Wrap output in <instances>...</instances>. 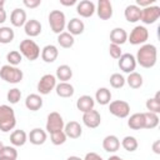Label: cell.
I'll use <instances>...</instances> for the list:
<instances>
[{"mask_svg": "<svg viewBox=\"0 0 160 160\" xmlns=\"http://www.w3.org/2000/svg\"><path fill=\"white\" fill-rule=\"evenodd\" d=\"M109 111L116 118L125 119L130 114V105L124 100H114L109 104Z\"/></svg>", "mask_w": 160, "mask_h": 160, "instance_id": "obj_7", "label": "cell"}, {"mask_svg": "<svg viewBox=\"0 0 160 160\" xmlns=\"http://www.w3.org/2000/svg\"><path fill=\"white\" fill-rule=\"evenodd\" d=\"M0 160H12L10 158H4V156H0Z\"/></svg>", "mask_w": 160, "mask_h": 160, "instance_id": "obj_52", "label": "cell"}, {"mask_svg": "<svg viewBox=\"0 0 160 160\" xmlns=\"http://www.w3.org/2000/svg\"><path fill=\"white\" fill-rule=\"evenodd\" d=\"M0 78L10 84H18L22 80L24 74L18 66H11V65H2L0 68Z\"/></svg>", "mask_w": 160, "mask_h": 160, "instance_id": "obj_3", "label": "cell"}, {"mask_svg": "<svg viewBox=\"0 0 160 160\" xmlns=\"http://www.w3.org/2000/svg\"><path fill=\"white\" fill-rule=\"evenodd\" d=\"M110 41L115 45H122L128 41V32L122 28H114L110 31Z\"/></svg>", "mask_w": 160, "mask_h": 160, "instance_id": "obj_18", "label": "cell"}, {"mask_svg": "<svg viewBox=\"0 0 160 160\" xmlns=\"http://www.w3.org/2000/svg\"><path fill=\"white\" fill-rule=\"evenodd\" d=\"M49 25L50 29L52 30V32L55 34H61L66 26V19H65V14L60 10H52L49 14Z\"/></svg>", "mask_w": 160, "mask_h": 160, "instance_id": "obj_5", "label": "cell"}, {"mask_svg": "<svg viewBox=\"0 0 160 160\" xmlns=\"http://www.w3.org/2000/svg\"><path fill=\"white\" fill-rule=\"evenodd\" d=\"M15 32L10 26H1L0 28V44H9L14 40Z\"/></svg>", "mask_w": 160, "mask_h": 160, "instance_id": "obj_34", "label": "cell"}, {"mask_svg": "<svg viewBox=\"0 0 160 160\" xmlns=\"http://www.w3.org/2000/svg\"><path fill=\"white\" fill-rule=\"evenodd\" d=\"M24 31L30 38H35V36L40 35V32H41V24H40V21L36 20V19L28 20L25 22V25H24Z\"/></svg>", "mask_w": 160, "mask_h": 160, "instance_id": "obj_17", "label": "cell"}, {"mask_svg": "<svg viewBox=\"0 0 160 160\" xmlns=\"http://www.w3.org/2000/svg\"><path fill=\"white\" fill-rule=\"evenodd\" d=\"M50 138H51V142L54 145H62L66 141V139H68L66 135H65V132H64V130L50 134Z\"/></svg>", "mask_w": 160, "mask_h": 160, "instance_id": "obj_41", "label": "cell"}, {"mask_svg": "<svg viewBox=\"0 0 160 160\" xmlns=\"http://www.w3.org/2000/svg\"><path fill=\"white\" fill-rule=\"evenodd\" d=\"M125 82H126L131 89H139V88L142 86L144 80H142L141 74H139V72H136V71H132V72H130V74L128 75V78L125 79Z\"/></svg>", "mask_w": 160, "mask_h": 160, "instance_id": "obj_31", "label": "cell"}, {"mask_svg": "<svg viewBox=\"0 0 160 160\" xmlns=\"http://www.w3.org/2000/svg\"><path fill=\"white\" fill-rule=\"evenodd\" d=\"M145 106H146V109H148L149 112L159 114L160 112V92L158 91L154 98L148 99L146 102H145Z\"/></svg>", "mask_w": 160, "mask_h": 160, "instance_id": "obj_33", "label": "cell"}, {"mask_svg": "<svg viewBox=\"0 0 160 160\" xmlns=\"http://www.w3.org/2000/svg\"><path fill=\"white\" fill-rule=\"evenodd\" d=\"M144 114V121H145V128L144 129H154L159 125V115L154 112H142Z\"/></svg>", "mask_w": 160, "mask_h": 160, "instance_id": "obj_35", "label": "cell"}, {"mask_svg": "<svg viewBox=\"0 0 160 160\" xmlns=\"http://www.w3.org/2000/svg\"><path fill=\"white\" fill-rule=\"evenodd\" d=\"M26 141H28V134L21 129L14 130L10 135V142L14 146H22L25 145Z\"/></svg>", "mask_w": 160, "mask_h": 160, "instance_id": "obj_28", "label": "cell"}, {"mask_svg": "<svg viewBox=\"0 0 160 160\" xmlns=\"http://www.w3.org/2000/svg\"><path fill=\"white\" fill-rule=\"evenodd\" d=\"M121 146H122V148H124L126 151H129V152H132V151H135V150L138 149L139 144H138V140H136V138L128 135V136H125V138L121 140Z\"/></svg>", "mask_w": 160, "mask_h": 160, "instance_id": "obj_36", "label": "cell"}, {"mask_svg": "<svg viewBox=\"0 0 160 160\" xmlns=\"http://www.w3.org/2000/svg\"><path fill=\"white\" fill-rule=\"evenodd\" d=\"M4 5H5V1L4 0H0V10L4 9Z\"/></svg>", "mask_w": 160, "mask_h": 160, "instance_id": "obj_51", "label": "cell"}, {"mask_svg": "<svg viewBox=\"0 0 160 160\" xmlns=\"http://www.w3.org/2000/svg\"><path fill=\"white\" fill-rule=\"evenodd\" d=\"M102 148L108 152H115L120 148V140L115 135H108L102 140Z\"/></svg>", "mask_w": 160, "mask_h": 160, "instance_id": "obj_23", "label": "cell"}, {"mask_svg": "<svg viewBox=\"0 0 160 160\" xmlns=\"http://www.w3.org/2000/svg\"><path fill=\"white\" fill-rule=\"evenodd\" d=\"M128 126L132 130H141L145 128L144 121V114L142 112H135L132 114L128 120Z\"/></svg>", "mask_w": 160, "mask_h": 160, "instance_id": "obj_26", "label": "cell"}, {"mask_svg": "<svg viewBox=\"0 0 160 160\" xmlns=\"http://www.w3.org/2000/svg\"><path fill=\"white\" fill-rule=\"evenodd\" d=\"M95 11L101 20H109L112 16V5L109 0H99Z\"/></svg>", "mask_w": 160, "mask_h": 160, "instance_id": "obj_14", "label": "cell"}, {"mask_svg": "<svg viewBox=\"0 0 160 160\" xmlns=\"http://www.w3.org/2000/svg\"><path fill=\"white\" fill-rule=\"evenodd\" d=\"M25 106L31 111H38L42 106V98L38 94H30L25 99Z\"/></svg>", "mask_w": 160, "mask_h": 160, "instance_id": "obj_25", "label": "cell"}, {"mask_svg": "<svg viewBox=\"0 0 160 160\" xmlns=\"http://www.w3.org/2000/svg\"><path fill=\"white\" fill-rule=\"evenodd\" d=\"M124 16H125L126 21H129V22H136V21L140 20V16H141V9H140L139 6H136L135 4L128 5V6L125 8Z\"/></svg>", "mask_w": 160, "mask_h": 160, "instance_id": "obj_22", "label": "cell"}, {"mask_svg": "<svg viewBox=\"0 0 160 160\" xmlns=\"http://www.w3.org/2000/svg\"><path fill=\"white\" fill-rule=\"evenodd\" d=\"M6 60H8L9 65H11V66H18V65L21 62V60H22V55H21L20 51H18V50H11V51H9V52L6 54Z\"/></svg>", "mask_w": 160, "mask_h": 160, "instance_id": "obj_37", "label": "cell"}, {"mask_svg": "<svg viewBox=\"0 0 160 160\" xmlns=\"http://www.w3.org/2000/svg\"><path fill=\"white\" fill-rule=\"evenodd\" d=\"M60 4L64 6H71V5L76 4V0H60Z\"/></svg>", "mask_w": 160, "mask_h": 160, "instance_id": "obj_47", "label": "cell"}, {"mask_svg": "<svg viewBox=\"0 0 160 160\" xmlns=\"http://www.w3.org/2000/svg\"><path fill=\"white\" fill-rule=\"evenodd\" d=\"M159 18H160V6H158V5H151V6H148V8L141 9L140 20H141L144 24H146V25L154 24Z\"/></svg>", "mask_w": 160, "mask_h": 160, "instance_id": "obj_10", "label": "cell"}, {"mask_svg": "<svg viewBox=\"0 0 160 160\" xmlns=\"http://www.w3.org/2000/svg\"><path fill=\"white\" fill-rule=\"evenodd\" d=\"M0 156H4V158H10L12 160H16L18 158V151L14 146H2L1 150H0Z\"/></svg>", "mask_w": 160, "mask_h": 160, "instance_id": "obj_40", "label": "cell"}, {"mask_svg": "<svg viewBox=\"0 0 160 160\" xmlns=\"http://www.w3.org/2000/svg\"><path fill=\"white\" fill-rule=\"evenodd\" d=\"M84 160H104V159H102L99 154H96V152H94V151H90V152H88V154L85 155Z\"/></svg>", "mask_w": 160, "mask_h": 160, "instance_id": "obj_45", "label": "cell"}, {"mask_svg": "<svg viewBox=\"0 0 160 160\" xmlns=\"http://www.w3.org/2000/svg\"><path fill=\"white\" fill-rule=\"evenodd\" d=\"M6 99H8V101H9L10 104H16V102H19V100L21 99V91H20V89H18V88L10 89V90L8 91V94H6Z\"/></svg>", "mask_w": 160, "mask_h": 160, "instance_id": "obj_39", "label": "cell"}, {"mask_svg": "<svg viewBox=\"0 0 160 160\" xmlns=\"http://www.w3.org/2000/svg\"><path fill=\"white\" fill-rule=\"evenodd\" d=\"M16 125V118L14 109L9 105H0V130L8 132Z\"/></svg>", "mask_w": 160, "mask_h": 160, "instance_id": "obj_2", "label": "cell"}, {"mask_svg": "<svg viewBox=\"0 0 160 160\" xmlns=\"http://www.w3.org/2000/svg\"><path fill=\"white\" fill-rule=\"evenodd\" d=\"M108 160H124V159H121V158L118 156V155H112V156H110Z\"/></svg>", "mask_w": 160, "mask_h": 160, "instance_id": "obj_49", "label": "cell"}, {"mask_svg": "<svg viewBox=\"0 0 160 160\" xmlns=\"http://www.w3.org/2000/svg\"><path fill=\"white\" fill-rule=\"evenodd\" d=\"M119 68L121 71L126 72V74H130L135 70L136 68V60H135V56L130 52H125L122 54L120 58H119V62H118Z\"/></svg>", "mask_w": 160, "mask_h": 160, "instance_id": "obj_11", "label": "cell"}, {"mask_svg": "<svg viewBox=\"0 0 160 160\" xmlns=\"http://www.w3.org/2000/svg\"><path fill=\"white\" fill-rule=\"evenodd\" d=\"M22 4H24L26 8H29V9H35V8L40 6L41 0H24Z\"/></svg>", "mask_w": 160, "mask_h": 160, "instance_id": "obj_43", "label": "cell"}, {"mask_svg": "<svg viewBox=\"0 0 160 160\" xmlns=\"http://www.w3.org/2000/svg\"><path fill=\"white\" fill-rule=\"evenodd\" d=\"M110 85L114 88V89H120L125 85V78L119 74V72H114L111 76H110Z\"/></svg>", "mask_w": 160, "mask_h": 160, "instance_id": "obj_38", "label": "cell"}, {"mask_svg": "<svg viewBox=\"0 0 160 160\" xmlns=\"http://www.w3.org/2000/svg\"><path fill=\"white\" fill-rule=\"evenodd\" d=\"M95 100L100 105H108L111 100V92L108 88H99L95 92Z\"/></svg>", "mask_w": 160, "mask_h": 160, "instance_id": "obj_30", "label": "cell"}, {"mask_svg": "<svg viewBox=\"0 0 160 160\" xmlns=\"http://www.w3.org/2000/svg\"><path fill=\"white\" fill-rule=\"evenodd\" d=\"M155 4V0H136V6H139L140 9L142 8H148V6H151Z\"/></svg>", "mask_w": 160, "mask_h": 160, "instance_id": "obj_44", "label": "cell"}, {"mask_svg": "<svg viewBox=\"0 0 160 160\" xmlns=\"http://www.w3.org/2000/svg\"><path fill=\"white\" fill-rule=\"evenodd\" d=\"M6 20V11L4 9L0 10V24H4Z\"/></svg>", "mask_w": 160, "mask_h": 160, "instance_id": "obj_48", "label": "cell"}, {"mask_svg": "<svg viewBox=\"0 0 160 160\" xmlns=\"http://www.w3.org/2000/svg\"><path fill=\"white\" fill-rule=\"evenodd\" d=\"M59 56V50L55 45H45L41 50V59L45 62H54Z\"/></svg>", "mask_w": 160, "mask_h": 160, "instance_id": "obj_20", "label": "cell"}, {"mask_svg": "<svg viewBox=\"0 0 160 160\" xmlns=\"http://www.w3.org/2000/svg\"><path fill=\"white\" fill-rule=\"evenodd\" d=\"M156 59H158V50L156 46L152 44H144L142 46H140L135 56L136 64H139L145 69H150L155 66Z\"/></svg>", "mask_w": 160, "mask_h": 160, "instance_id": "obj_1", "label": "cell"}, {"mask_svg": "<svg viewBox=\"0 0 160 160\" xmlns=\"http://www.w3.org/2000/svg\"><path fill=\"white\" fill-rule=\"evenodd\" d=\"M148 39H149V31L142 25L135 26L131 30L130 35H128V40L130 41L131 45H141V44L144 45Z\"/></svg>", "mask_w": 160, "mask_h": 160, "instance_id": "obj_6", "label": "cell"}, {"mask_svg": "<svg viewBox=\"0 0 160 160\" xmlns=\"http://www.w3.org/2000/svg\"><path fill=\"white\" fill-rule=\"evenodd\" d=\"M19 50H20V54L22 56H25L30 61H34V60H36L40 56V48L31 39H24L20 42Z\"/></svg>", "mask_w": 160, "mask_h": 160, "instance_id": "obj_4", "label": "cell"}, {"mask_svg": "<svg viewBox=\"0 0 160 160\" xmlns=\"http://www.w3.org/2000/svg\"><path fill=\"white\" fill-rule=\"evenodd\" d=\"M64 132L66 135V138L70 139H79L82 134V128L78 121H69L68 124H65L64 126Z\"/></svg>", "mask_w": 160, "mask_h": 160, "instance_id": "obj_15", "label": "cell"}, {"mask_svg": "<svg viewBox=\"0 0 160 160\" xmlns=\"http://www.w3.org/2000/svg\"><path fill=\"white\" fill-rule=\"evenodd\" d=\"M64 126H65L64 119L59 112L52 111L48 115V119H46V131L52 134L56 131H61V130H64Z\"/></svg>", "mask_w": 160, "mask_h": 160, "instance_id": "obj_8", "label": "cell"}, {"mask_svg": "<svg viewBox=\"0 0 160 160\" xmlns=\"http://www.w3.org/2000/svg\"><path fill=\"white\" fill-rule=\"evenodd\" d=\"M152 150H154L155 154H160V140H156L152 144Z\"/></svg>", "mask_w": 160, "mask_h": 160, "instance_id": "obj_46", "label": "cell"}, {"mask_svg": "<svg viewBox=\"0 0 160 160\" xmlns=\"http://www.w3.org/2000/svg\"><path fill=\"white\" fill-rule=\"evenodd\" d=\"M28 139L32 145H42L46 141V131L40 128H35L30 130Z\"/></svg>", "mask_w": 160, "mask_h": 160, "instance_id": "obj_19", "label": "cell"}, {"mask_svg": "<svg viewBox=\"0 0 160 160\" xmlns=\"http://www.w3.org/2000/svg\"><path fill=\"white\" fill-rule=\"evenodd\" d=\"M109 54H110V56H111L112 59H119V58L122 55L121 48H120L119 45L110 44V46H109Z\"/></svg>", "mask_w": 160, "mask_h": 160, "instance_id": "obj_42", "label": "cell"}, {"mask_svg": "<svg viewBox=\"0 0 160 160\" xmlns=\"http://www.w3.org/2000/svg\"><path fill=\"white\" fill-rule=\"evenodd\" d=\"M2 146H4V144H2L1 141H0V150H1V148H2Z\"/></svg>", "mask_w": 160, "mask_h": 160, "instance_id": "obj_53", "label": "cell"}, {"mask_svg": "<svg viewBox=\"0 0 160 160\" xmlns=\"http://www.w3.org/2000/svg\"><path fill=\"white\" fill-rule=\"evenodd\" d=\"M26 21L28 20H26V12H25V10L16 8V9H14L11 11V14H10V22H11L12 26H15V28L24 26Z\"/></svg>", "mask_w": 160, "mask_h": 160, "instance_id": "obj_16", "label": "cell"}, {"mask_svg": "<svg viewBox=\"0 0 160 160\" xmlns=\"http://www.w3.org/2000/svg\"><path fill=\"white\" fill-rule=\"evenodd\" d=\"M96 8L91 0H81L76 4V12L82 18H90L94 15Z\"/></svg>", "mask_w": 160, "mask_h": 160, "instance_id": "obj_13", "label": "cell"}, {"mask_svg": "<svg viewBox=\"0 0 160 160\" xmlns=\"http://www.w3.org/2000/svg\"><path fill=\"white\" fill-rule=\"evenodd\" d=\"M82 122L85 126H88L90 129H96L101 122L100 112L98 110H94V109L88 111V112H84L82 114Z\"/></svg>", "mask_w": 160, "mask_h": 160, "instance_id": "obj_12", "label": "cell"}, {"mask_svg": "<svg viewBox=\"0 0 160 160\" xmlns=\"http://www.w3.org/2000/svg\"><path fill=\"white\" fill-rule=\"evenodd\" d=\"M66 28H68V32L74 36V35H80V34H82V32H84V29H85V25H84L82 20H80V19H78V18H72V19L66 24Z\"/></svg>", "mask_w": 160, "mask_h": 160, "instance_id": "obj_24", "label": "cell"}, {"mask_svg": "<svg viewBox=\"0 0 160 160\" xmlns=\"http://www.w3.org/2000/svg\"><path fill=\"white\" fill-rule=\"evenodd\" d=\"M56 40H58V44H59L61 48H64V49L71 48V46L74 45V42H75L74 36H72L71 34H69L68 31H62L61 34H59Z\"/></svg>", "mask_w": 160, "mask_h": 160, "instance_id": "obj_32", "label": "cell"}, {"mask_svg": "<svg viewBox=\"0 0 160 160\" xmlns=\"http://www.w3.org/2000/svg\"><path fill=\"white\" fill-rule=\"evenodd\" d=\"M66 160H82V159H80L79 156H75V155H72V156H69Z\"/></svg>", "mask_w": 160, "mask_h": 160, "instance_id": "obj_50", "label": "cell"}, {"mask_svg": "<svg viewBox=\"0 0 160 160\" xmlns=\"http://www.w3.org/2000/svg\"><path fill=\"white\" fill-rule=\"evenodd\" d=\"M55 91L60 98H71L75 92L74 86L69 82H59L55 86Z\"/></svg>", "mask_w": 160, "mask_h": 160, "instance_id": "obj_27", "label": "cell"}, {"mask_svg": "<svg viewBox=\"0 0 160 160\" xmlns=\"http://www.w3.org/2000/svg\"><path fill=\"white\" fill-rule=\"evenodd\" d=\"M55 78L58 80H60V82H68V80H70L72 78V70L69 65H60L56 69V75Z\"/></svg>", "mask_w": 160, "mask_h": 160, "instance_id": "obj_29", "label": "cell"}, {"mask_svg": "<svg viewBox=\"0 0 160 160\" xmlns=\"http://www.w3.org/2000/svg\"><path fill=\"white\" fill-rule=\"evenodd\" d=\"M56 86V78L52 74H45L40 78L38 82V91L41 95H48L50 94Z\"/></svg>", "mask_w": 160, "mask_h": 160, "instance_id": "obj_9", "label": "cell"}, {"mask_svg": "<svg viewBox=\"0 0 160 160\" xmlns=\"http://www.w3.org/2000/svg\"><path fill=\"white\" fill-rule=\"evenodd\" d=\"M94 105H95V100L90 96V95H82L80 96L78 100H76V108L78 110H80L82 114L84 112H88L90 110L94 109Z\"/></svg>", "mask_w": 160, "mask_h": 160, "instance_id": "obj_21", "label": "cell"}]
</instances>
